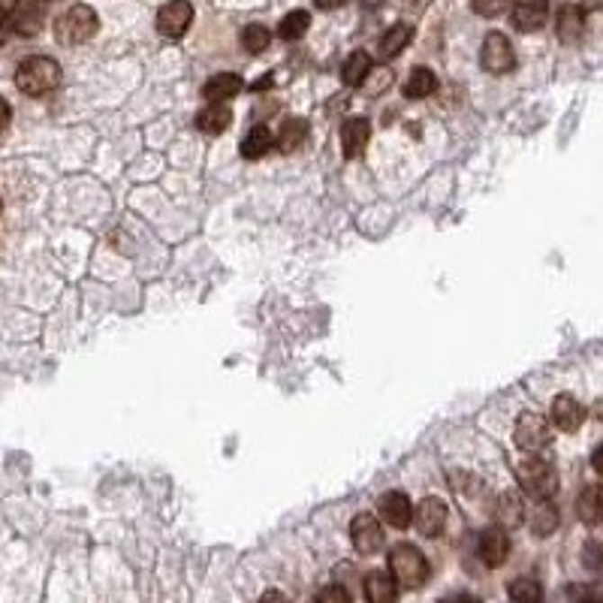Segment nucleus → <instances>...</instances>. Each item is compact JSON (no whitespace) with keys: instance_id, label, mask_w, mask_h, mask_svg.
I'll return each mask as SVG.
<instances>
[{"instance_id":"obj_16","label":"nucleus","mask_w":603,"mask_h":603,"mask_svg":"<svg viewBox=\"0 0 603 603\" xmlns=\"http://www.w3.org/2000/svg\"><path fill=\"white\" fill-rule=\"evenodd\" d=\"M555 33H558V40L567 42V46L580 42L582 33H585V13H582V6H573V4L562 6V13H558V19H555Z\"/></svg>"},{"instance_id":"obj_2","label":"nucleus","mask_w":603,"mask_h":603,"mask_svg":"<svg viewBox=\"0 0 603 603\" xmlns=\"http://www.w3.org/2000/svg\"><path fill=\"white\" fill-rule=\"evenodd\" d=\"M97 31H100V19L88 4H76L55 19V40L60 46H82V42H88Z\"/></svg>"},{"instance_id":"obj_36","label":"nucleus","mask_w":603,"mask_h":603,"mask_svg":"<svg viewBox=\"0 0 603 603\" xmlns=\"http://www.w3.org/2000/svg\"><path fill=\"white\" fill-rule=\"evenodd\" d=\"M256 603H290V598L284 591H278V589H272V591H266L260 600Z\"/></svg>"},{"instance_id":"obj_19","label":"nucleus","mask_w":603,"mask_h":603,"mask_svg":"<svg viewBox=\"0 0 603 603\" xmlns=\"http://www.w3.org/2000/svg\"><path fill=\"white\" fill-rule=\"evenodd\" d=\"M576 516L585 525H603V486H585L576 498Z\"/></svg>"},{"instance_id":"obj_17","label":"nucleus","mask_w":603,"mask_h":603,"mask_svg":"<svg viewBox=\"0 0 603 603\" xmlns=\"http://www.w3.org/2000/svg\"><path fill=\"white\" fill-rule=\"evenodd\" d=\"M46 15H49V0H31L22 13H15L13 28H15V33H22V37H33V33L42 31Z\"/></svg>"},{"instance_id":"obj_3","label":"nucleus","mask_w":603,"mask_h":603,"mask_svg":"<svg viewBox=\"0 0 603 603\" xmlns=\"http://www.w3.org/2000/svg\"><path fill=\"white\" fill-rule=\"evenodd\" d=\"M390 573L395 576V582H399L401 589H419V585H426L432 567H428V558L422 555L417 546L399 543L390 553Z\"/></svg>"},{"instance_id":"obj_34","label":"nucleus","mask_w":603,"mask_h":603,"mask_svg":"<svg viewBox=\"0 0 603 603\" xmlns=\"http://www.w3.org/2000/svg\"><path fill=\"white\" fill-rule=\"evenodd\" d=\"M15 10H19V0H0V37H4L6 24L15 19Z\"/></svg>"},{"instance_id":"obj_25","label":"nucleus","mask_w":603,"mask_h":603,"mask_svg":"<svg viewBox=\"0 0 603 603\" xmlns=\"http://www.w3.org/2000/svg\"><path fill=\"white\" fill-rule=\"evenodd\" d=\"M272 145H274V136H272V130L269 127H254L251 133L245 136V142H241V158L245 160H260V158H266V154L272 151Z\"/></svg>"},{"instance_id":"obj_26","label":"nucleus","mask_w":603,"mask_h":603,"mask_svg":"<svg viewBox=\"0 0 603 603\" xmlns=\"http://www.w3.org/2000/svg\"><path fill=\"white\" fill-rule=\"evenodd\" d=\"M435 88H437V76L428 70V67H417L410 76H408V82H404V97L408 100H422V97H428V94H435Z\"/></svg>"},{"instance_id":"obj_10","label":"nucleus","mask_w":603,"mask_h":603,"mask_svg":"<svg viewBox=\"0 0 603 603\" xmlns=\"http://www.w3.org/2000/svg\"><path fill=\"white\" fill-rule=\"evenodd\" d=\"M546 19H549V0H513L510 22L516 31L522 33L540 31Z\"/></svg>"},{"instance_id":"obj_18","label":"nucleus","mask_w":603,"mask_h":603,"mask_svg":"<svg viewBox=\"0 0 603 603\" xmlns=\"http://www.w3.org/2000/svg\"><path fill=\"white\" fill-rule=\"evenodd\" d=\"M241 88H245L241 76H236V73H218V76H212V79L205 82L202 94H205V100H209V103H227L232 97H238Z\"/></svg>"},{"instance_id":"obj_38","label":"nucleus","mask_w":603,"mask_h":603,"mask_svg":"<svg viewBox=\"0 0 603 603\" xmlns=\"http://www.w3.org/2000/svg\"><path fill=\"white\" fill-rule=\"evenodd\" d=\"M314 4L320 6V10H338V6H344L347 0H314Z\"/></svg>"},{"instance_id":"obj_7","label":"nucleus","mask_w":603,"mask_h":603,"mask_svg":"<svg viewBox=\"0 0 603 603\" xmlns=\"http://www.w3.org/2000/svg\"><path fill=\"white\" fill-rule=\"evenodd\" d=\"M350 540L362 555H374L383 549V525L372 513H359L350 522Z\"/></svg>"},{"instance_id":"obj_11","label":"nucleus","mask_w":603,"mask_h":603,"mask_svg":"<svg viewBox=\"0 0 603 603\" xmlns=\"http://www.w3.org/2000/svg\"><path fill=\"white\" fill-rule=\"evenodd\" d=\"M413 522L422 537H437L446 525V504L441 498H422L419 507L413 510Z\"/></svg>"},{"instance_id":"obj_4","label":"nucleus","mask_w":603,"mask_h":603,"mask_svg":"<svg viewBox=\"0 0 603 603\" xmlns=\"http://www.w3.org/2000/svg\"><path fill=\"white\" fill-rule=\"evenodd\" d=\"M516 480H519L522 492L531 495L534 501H546V498H553L558 492L555 468L546 459H537V455H534V459L519 462V468H516Z\"/></svg>"},{"instance_id":"obj_35","label":"nucleus","mask_w":603,"mask_h":603,"mask_svg":"<svg viewBox=\"0 0 603 603\" xmlns=\"http://www.w3.org/2000/svg\"><path fill=\"white\" fill-rule=\"evenodd\" d=\"M10 121H13V109H10V103L0 97V133H4L6 127H10Z\"/></svg>"},{"instance_id":"obj_8","label":"nucleus","mask_w":603,"mask_h":603,"mask_svg":"<svg viewBox=\"0 0 603 603\" xmlns=\"http://www.w3.org/2000/svg\"><path fill=\"white\" fill-rule=\"evenodd\" d=\"M191 22H194V6L187 4V0H169V4H163L158 13V31L169 40L184 37L187 28H191Z\"/></svg>"},{"instance_id":"obj_13","label":"nucleus","mask_w":603,"mask_h":603,"mask_svg":"<svg viewBox=\"0 0 603 603\" xmlns=\"http://www.w3.org/2000/svg\"><path fill=\"white\" fill-rule=\"evenodd\" d=\"M368 140H372V124L365 118H350L344 121L341 127V151L347 160L362 158V151L368 148Z\"/></svg>"},{"instance_id":"obj_20","label":"nucleus","mask_w":603,"mask_h":603,"mask_svg":"<svg viewBox=\"0 0 603 603\" xmlns=\"http://www.w3.org/2000/svg\"><path fill=\"white\" fill-rule=\"evenodd\" d=\"M495 522L501 525V528H519L525 522V504L522 498L516 492H504L498 495L495 501Z\"/></svg>"},{"instance_id":"obj_5","label":"nucleus","mask_w":603,"mask_h":603,"mask_svg":"<svg viewBox=\"0 0 603 603\" xmlns=\"http://www.w3.org/2000/svg\"><path fill=\"white\" fill-rule=\"evenodd\" d=\"M513 441L528 455H537L540 450H546L549 441H553V428L546 426V419H543L540 413H522V417L516 419Z\"/></svg>"},{"instance_id":"obj_27","label":"nucleus","mask_w":603,"mask_h":603,"mask_svg":"<svg viewBox=\"0 0 603 603\" xmlns=\"http://www.w3.org/2000/svg\"><path fill=\"white\" fill-rule=\"evenodd\" d=\"M558 528V510H555V504L549 501H537L534 504V510H531V531L537 534V537H549Z\"/></svg>"},{"instance_id":"obj_6","label":"nucleus","mask_w":603,"mask_h":603,"mask_svg":"<svg viewBox=\"0 0 603 603\" xmlns=\"http://www.w3.org/2000/svg\"><path fill=\"white\" fill-rule=\"evenodd\" d=\"M480 64H482V70L495 73V76L510 73L516 67V51L510 46V40L498 31L486 33V40H482V46H480Z\"/></svg>"},{"instance_id":"obj_22","label":"nucleus","mask_w":603,"mask_h":603,"mask_svg":"<svg viewBox=\"0 0 603 603\" xmlns=\"http://www.w3.org/2000/svg\"><path fill=\"white\" fill-rule=\"evenodd\" d=\"M305 140H308V121L290 118V121H284L281 133L274 136V145H278V151L292 154L296 148H302V145H305Z\"/></svg>"},{"instance_id":"obj_9","label":"nucleus","mask_w":603,"mask_h":603,"mask_svg":"<svg viewBox=\"0 0 603 603\" xmlns=\"http://www.w3.org/2000/svg\"><path fill=\"white\" fill-rule=\"evenodd\" d=\"M477 555L486 567H501L507 562V555H510V537H507V528L492 525V528L482 531L477 540Z\"/></svg>"},{"instance_id":"obj_29","label":"nucleus","mask_w":603,"mask_h":603,"mask_svg":"<svg viewBox=\"0 0 603 603\" xmlns=\"http://www.w3.org/2000/svg\"><path fill=\"white\" fill-rule=\"evenodd\" d=\"M510 598L513 603H543V585L531 576H519L510 582Z\"/></svg>"},{"instance_id":"obj_12","label":"nucleus","mask_w":603,"mask_h":603,"mask_svg":"<svg viewBox=\"0 0 603 603\" xmlns=\"http://www.w3.org/2000/svg\"><path fill=\"white\" fill-rule=\"evenodd\" d=\"M377 513H381V519L386 525H392V528H410L413 522V504L410 498L404 492H386L381 498V504H377Z\"/></svg>"},{"instance_id":"obj_30","label":"nucleus","mask_w":603,"mask_h":603,"mask_svg":"<svg viewBox=\"0 0 603 603\" xmlns=\"http://www.w3.org/2000/svg\"><path fill=\"white\" fill-rule=\"evenodd\" d=\"M269 42H272V33H269V28H263V24H248V28L241 31V46L251 51V55L266 51Z\"/></svg>"},{"instance_id":"obj_21","label":"nucleus","mask_w":603,"mask_h":603,"mask_svg":"<svg viewBox=\"0 0 603 603\" xmlns=\"http://www.w3.org/2000/svg\"><path fill=\"white\" fill-rule=\"evenodd\" d=\"M230 124H232V112L223 106V103H212V106L200 109V115H196V127H200V133H209V136L223 133Z\"/></svg>"},{"instance_id":"obj_40","label":"nucleus","mask_w":603,"mask_h":603,"mask_svg":"<svg viewBox=\"0 0 603 603\" xmlns=\"http://www.w3.org/2000/svg\"><path fill=\"white\" fill-rule=\"evenodd\" d=\"M450 603H477L473 598H455V600H450Z\"/></svg>"},{"instance_id":"obj_14","label":"nucleus","mask_w":603,"mask_h":603,"mask_svg":"<svg viewBox=\"0 0 603 603\" xmlns=\"http://www.w3.org/2000/svg\"><path fill=\"white\" fill-rule=\"evenodd\" d=\"M582 419H585V408L573 399V395H567V392L555 395V401H553V426L555 428H562V432H576V428L582 426Z\"/></svg>"},{"instance_id":"obj_37","label":"nucleus","mask_w":603,"mask_h":603,"mask_svg":"<svg viewBox=\"0 0 603 603\" xmlns=\"http://www.w3.org/2000/svg\"><path fill=\"white\" fill-rule=\"evenodd\" d=\"M591 468L603 477V444H600L598 450H594V455H591Z\"/></svg>"},{"instance_id":"obj_24","label":"nucleus","mask_w":603,"mask_h":603,"mask_svg":"<svg viewBox=\"0 0 603 603\" xmlns=\"http://www.w3.org/2000/svg\"><path fill=\"white\" fill-rule=\"evenodd\" d=\"M410 37H413V28H410V24H404V22L392 24V28L381 37V46H377V51H381V58H383V60H392L395 55H401V51L408 49Z\"/></svg>"},{"instance_id":"obj_1","label":"nucleus","mask_w":603,"mask_h":603,"mask_svg":"<svg viewBox=\"0 0 603 603\" xmlns=\"http://www.w3.org/2000/svg\"><path fill=\"white\" fill-rule=\"evenodd\" d=\"M58 85H60V67L58 60H51L46 55L22 60L19 70H15V88L28 94V97H46Z\"/></svg>"},{"instance_id":"obj_39","label":"nucleus","mask_w":603,"mask_h":603,"mask_svg":"<svg viewBox=\"0 0 603 603\" xmlns=\"http://www.w3.org/2000/svg\"><path fill=\"white\" fill-rule=\"evenodd\" d=\"M381 4H383V0H362V6H372V10H374V6H381Z\"/></svg>"},{"instance_id":"obj_33","label":"nucleus","mask_w":603,"mask_h":603,"mask_svg":"<svg viewBox=\"0 0 603 603\" xmlns=\"http://www.w3.org/2000/svg\"><path fill=\"white\" fill-rule=\"evenodd\" d=\"M314 603H353V600H350V591L344 589V585H326V589L317 594Z\"/></svg>"},{"instance_id":"obj_32","label":"nucleus","mask_w":603,"mask_h":603,"mask_svg":"<svg viewBox=\"0 0 603 603\" xmlns=\"http://www.w3.org/2000/svg\"><path fill=\"white\" fill-rule=\"evenodd\" d=\"M473 13L482 15V19H498L501 13H507V6H510V0H471Z\"/></svg>"},{"instance_id":"obj_15","label":"nucleus","mask_w":603,"mask_h":603,"mask_svg":"<svg viewBox=\"0 0 603 603\" xmlns=\"http://www.w3.org/2000/svg\"><path fill=\"white\" fill-rule=\"evenodd\" d=\"M362 591H365L368 603H395V600H399V582H395V576L386 573V571H372V573H368L365 585H362Z\"/></svg>"},{"instance_id":"obj_28","label":"nucleus","mask_w":603,"mask_h":603,"mask_svg":"<svg viewBox=\"0 0 603 603\" xmlns=\"http://www.w3.org/2000/svg\"><path fill=\"white\" fill-rule=\"evenodd\" d=\"M308 28H311V15H308L305 10H292V13H287L281 19V24H278V37L281 40H287V42H292V40H302L308 33Z\"/></svg>"},{"instance_id":"obj_23","label":"nucleus","mask_w":603,"mask_h":603,"mask_svg":"<svg viewBox=\"0 0 603 603\" xmlns=\"http://www.w3.org/2000/svg\"><path fill=\"white\" fill-rule=\"evenodd\" d=\"M372 67H374L372 55H368V51H362V49H356L347 60H344V67H341V82H344V85H350V88H356V85L365 82V76L372 73Z\"/></svg>"},{"instance_id":"obj_31","label":"nucleus","mask_w":603,"mask_h":603,"mask_svg":"<svg viewBox=\"0 0 603 603\" xmlns=\"http://www.w3.org/2000/svg\"><path fill=\"white\" fill-rule=\"evenodd\" d=\"M365 94L368 97H381V94L392 85V70L390 67H372V73L365 76Z\"/></svg>"}]
</instances>
